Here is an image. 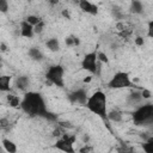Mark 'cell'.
Instances as JSON below:
<instances>
[{"instance_id": "obj_1", "label": "cell", "mask_w": 153, "mask_h": 153, "mask_svg": "<svg viewBox=\"0 0 153 153\" xmlns=\"http://www.w3.org/2000/svg\"><path fill=\"white\" fill-rule=\"evenodd\" d=\"M20 109L31 117H42L48 121H57V116L48 110L44 97L39 92L27 91L20 103Z\"/></svg>"}, {"instance_id": "obj_2", "label": "cell", "mask_w": 153, "mask_h": 153, "mask_svg": "<svg viewBox=\"0 0 153 153\" xmlns=\"http://www.w3.org/2000/svg\"><path fill=\"white\" fill-rule=\"evenodd\" d=\"M85 106L92 114L100 117L103 121H109V118H108V114H109L108 112V99L103 91L98 90L94 93H92L88 97Z\"/></svg>"}, {"instance_id": "obj_3", "label": "cell", "mask_w": 153, "mask_h": 153, "mask_svg": "<svg viewBox=\"0 0 153 153\" xmlns=\"http://www.w3.org/2000/svg\"><path fill=\"white\" fill-rule=\"evenodd\" d=\"M131 120L134 124L139 127L153 126V103H143L135 108L131 114Z\"/></svg>"}, {"instance_id": "obj_4", "label": "cell", "mask_w": 153, "mask_h": 153, "mask_svg": "<svg viewBox=\"0 0 153 153\" xmlns=\"http://www.w3.org/2000/svg\"><path fill=\"white\" fill-rule=\"evenodd\" d=\"M108 87L112 90H121V88H131L135 87V85L133 84L127 72H116L108 81Z\"/></svg>"}, {"instance_id": "obj_5", "label": "cell", "mask_w": 153, "mask_h": 153, "mask_svg": "<svg viewBox=\"0 0 153 153\" xmlns=\"http://www.w3.org/2000/svg\"><path fill=\"white\" fill-rule=\"evenodd\" d=\"M45 78L50 84L63 88L65 87V68L61 65H53L45 72Z\"/></svg>"}, {"instance_id": "obj_6", "label": "cell", "mask_w": 153, "mask_h": 153, "mask_svg": "<svg viewBox=\"0 0 153 153\" xmlns=\"http://www.w3.org/2000/svg\"><path fill=\"white\" fill-rule=\"evenodd\" d=\"M76 140L75 135H68V134H63L60 139L56 140V142L54 143V147L63 153H75L74 149V142Z\"/></svg>"}, {"instance_id": "obj_7", "label": "cell", "mask_w": 153, "mask_h": 153, "mask_svg": "<svg viewBox=\"0 0 153 153\" xmlns=\"http://www.w3.org/2000/svg\"><path fill=\"white\" fill-rule=\"evenodd\" d=\"M98 56L96 51L87 53L82 60H81V67L82 69L87 71L91 74H97V68H98Z\"/></svg>"}, {"instance_id": "obj_8", "label": "cell", "mask_w": 153, "mask_h": 153, "mask_svg": "<svg viewBox=\"0 0 153 153\" xmlns=\"http://www.w3.org/2000/svg\"><path fill=\"white\" fill-rule=\"evenodd\" d=\"M68 99L72 103H78V104H81V105L85 106L86 103H87L88 96H87V92H86L85 88H76L75 91H73L72 93H69Z\"/></svg>"}, {"instance_id": "obj_9", "label": "cell", "mask_w": 153, "mask_h": 153, "mask_svg": "<svg viewBox=\"0 0 153 153\" xmlns=\"http://www.w3.org/2000/svg\"><path fill=\"white\" fill-rule=\"evenodd\" d=\"M143 100H145V99L142 98L141 92H139V91H133V92H130V93L127 96V99H126L128 106H134V108L140 106Z\"/></svg>"}, {"instance_id": "obj_10", "label": "cell", "mask_w": 153, "mask_h": 153, "mask_svg": "<svg viewBox=\"0 0 153 153\" xmlns=\"http://www.w3.org/2000/svg\"><path fill=\"white\" fill-rule=\"evenodd\" d=\"M29 85H30V79L26 75H19V76H17V79L14 81V86L20 91H24L25 93L27 92Z\"/></svg>"}, {"instance_id": "obj_11", "label": "cell", "mask_w": 153, "mask_h": 153, "mask_svg": "<svg viewBox=\"0 0 153 153\" xmlns=\"http://www.w3.org/2000/svg\"><path fill=\"white\" fill-rule=\"evenodd\" d=\"M79 7H80V10H82L84 12L90 13V14H93V16L98 13V7H97L94 4H92V2H90V1H87V0H81V1H79Z\"/></svg>"}, {"instance_id": "obj_12", "label": "cell", "mask_w": 153, "mask_h": 153, "mask_svg": "<svg viewBox=\"0 0 153 153\" xmlns=\"http://www.w3.org/2000/svg\"><path fill=\"white\" fill-rule=\"evenodd\" d=\"M20 35L25 38H32L33 35H35V30H33V26L30 25L26 20H23L20 23Z\"/></svg>"}, {"instance_id": "obj_13", "label": "cell", "mask_w": 153, "mask_h": 153, "mask_svg": "<svg viewBox=\"0 0 153 153\" xmlns=\"http://www.w3.org/2000/svg\"><path fill=\"white\" fill-rule=\"evenodd\" d=\"M10 82H11V76L10 75L0 76V91L1 92H8L10 88H11Z\"/></svg>"}, {"instance_id": "obj_14", "label": "cell", "mask_w": 153, "mask_h": 153, "mask_svg": "<svg viewBox=\"0 0 153 153\" xmlns=\"http://www.w3.org/2000/svg\"><path fill=\"white\" fill-rule=\"evenodd\" d=\"M27 54H29L30 59L33 60V61H41V60H43V54H42V51L38 48H35V47L30 48Z\"/></svg>"}, {"instance_id": "obj_15", "label": "cell", "mask_w": 153, "mask_h": 153, "mask_svg": "<svg viewBox=\"0 0 153 153\" xmlns=\"http://www.w3.org/2000/svg\"><path fill=\"white\" fill-rule=\"evenodd\" d=\"M2 146L7 153H17V145L8 140V139H2Z\"/></svg>"}, {"instance_id": "obj_16", "label": "cell", "mask_w": 153, "mask_h": 153, "mask_svg": "<svg viewBox=\"0 0 153 153\" xmlns=\"http://www.w3.org/2000/svg\"><path fill=\"white\" fill-rule=\"evenodd\" d=\"M45 47L50 51H59L60 50V42H59L57 38H49L45 42Z\"/></svg>"}, {"instance_id": "obj_17", "label": "cell", "mask_w": 153, "mask_h": 153, "mask_svg": "<svg viewBox=\"0 0 153 153\" xmlns=\"http://www.w3.org/2000/svg\"><path fill=\"white\" fill-rule=\"evenodd\" d=\"M108 118H109V121H112L115 123H120L123 120V115L118 110H112V111H110L108 114Z\"/></svg>"}, {"instance_id": "obj_18", "label": "cell", "mask_w": 153, "mask_h": 153, "mask_svg": "<svg viewBox=\"0 0 153 153\" xmlns=\"http://www.w3.org/2000/svg\"><path fill=\"white\" fill-rule=\"evenodd\" d=\"M130 11L135 14H141L143 12V5L141 1H131L130 2Z\"/></svg>"}, {"instance_id": "obj_19", "label": "cell", "mask_w": 153, "mask_h": 153, "mask_svg": "<svg viewBox=\"0 0 153 153\" xmlns=\"http://www.w3.org/2000/svg\"><path fill=\"white\" fill-rule=\"evenodd\" d=\"M7 102L10 104V106L12 108H20V103H22V99L18 97V96H14V94H7Z\"/></svg>"}, {"instance_id": "obj_20", "label": "cell", "mask_w": 153, "mask_h": 153, "mask_svg": "<svg viewBox=\"0 0 153 153\" xmlns=\"http://www.w3.org/2000/svg\"><path fill=\"white\" fill-rule=\"evenodd\" d=\"M142 151L145 153H153V136L148 137L143 143H142Z\"/></svg>"}, {"instance_id": "obj_21", "label": "cell", "mask_w": 153, "mask_h": 153, "mask_svg": "<svg viewBox=\"0 0 153 153\" xmlns=\"http://www.w3.org/2000/svg\"><path fill=\"white\" fill-rule=\"evenodd\" d=\"M25 20H26L30 25H32V26H36L37 24H39V23L42 22V19H41L39 17L35 16V14H29V16L25 18Z\"/></svg>"}, {"instance_id": "obj_22", "label": "cell", "mask_w": 153, "mask_h": 153, "mask_svg": "<svg viewBox=\"0 0 153 153\" xmlns=\"http://www.w3.org/2000/svg\"><path fill=\"white\" fill-rule=\"evenodd\" d=\"M8 10H10L8 2H7L6 0H1V1H0V11H1V13H6Z\"/></svg>"}, {"instance_id": "obj_23", "label": "cell", "mask_w": 153, "mask_h": 153, "mask_svg": "<svg viewBox=\"0 0 153 153\" xmlns=\"http://www.w3.org/2000/svg\"><path fill=\"white\" fill-rule=\"evenodd\" d=\"M97 56H98V61L99 62H102V63H108L109 62V59H108L106 54L99 51V53H97Z\"/></svg>"}, {"instance_id": "obj_24", "label": "cell", "mask_w": 153, "mask_h": 153, "mask_svg": "<svg viewBox=\"0 0 153 153\" xmlns=\"http://www.w3.org/2000/svg\"><path fill=\"white\" fill-rule=\"evenodd\" d=\"M63 134H65V131H63V129H62L60 126L53 130V136H54V137H61Z\"/></svg>"}, {"instance_id": "obj_25", "label": "cell", "mask_w": 153, "mask_h": 153, "mask_svg": "<svg viewBox=\"0 0 153 153\" xmlns=\"http://www.w3.org/2000/svg\"><path fill=\"white\" fill-rule=\"evenodd\" d=\"M74 38H75L74 35H71V36L66 37V39H65L66 44H67L68 47H73V45H75V41H74Z\"/></svg>"}, {"instance_id": "obj_26", "label": "cell", "mask_w": 153, "mask_h": 153, "mask_svg": "<svg viewBox=\"0 0 153 153\" xmlns=\"http://www.w3.org/2000/svg\"><path fill=\"white\" fill-rule=\"evenodd\" d=\"M147 36L149 38H153V20H149L147 24Z\"/></svg>"}, {"instance_id": "obj_27", "label": "cell", "mask_w": 153, "mask_h": 153, "mask_svg": "<svg viewBox=\"0 0 153 153\" xmlns=\"http://www.w3.org/2000/svg\"><path fill=\"white\" fill-rule=\"evenodd\" d=\"M44 29V22L42 20L39 24H37L36 26H33V30H35V33H41Z\"/></svg>"}, {"instance_id": "obj_28", "label": "cell", "mask_w": 153, "mask_h": 153, "mask_svg": "<svg viewBox=\"0 0 153 153\" xmlns=\"http://www.w3.org/2000/svg\"><path fill=\"white\" fill-rule=\"evenodd\" d=\"M0 127H1V129H6L7 127H10V121L6 118V117H2L1 120H0Z\"/></svg>"}, {"instance_id": "obj_29", "label": "cell", "mask_w": 153, "mask_h": 153, "mask_svg": "<svg viewBox=\"0 0 153 153\" xmlns=\"http://www.w3.org/2000/svg\"><path fill=\"white\" fill-rule=\"evenodd\" d=\"M92 146H90L88 143H85V146H82L80 149H79V153H90L92 151Z\"/></svg>"}, {"instance_id": "obj_30", "label": "cell", "mask_w": 153, "mask_h": 153, "mask_svg": "<svg viewBox=\"0 0 153 153\" xmlns=\"http://www.w3.org/2000/svg\"><path fill=\"white\" fill-rule=\"evenodd\" d=\"M141 96H142L143 99H149L151 98V92L147 88H142L141 90Z\"/></svg>"}, {"instance_id": "obj_31", "label": "cell", "mask_w": 153, "mask_h": 153, "mask_svg": "<svg viewBox=\"0 0 153 153\" xmlns=\"http://www.w3.org/2000/svg\"><path fill=\"white\" fill-rule=\"evenodd\" d=\"M118 151H120V153H136V152H135L133 148H130V147H127V146H124V147L120 148Z\"/></svg>"}, {"instance_id": "obj_32", "label": "cell", "mask_w": 153, "mask_h": 153, "mask_svg": "<svg viewBox=\"0 0 153 153\" xmlns=\"http://www.w3.org/2000/svg\"><path fill=\"white\" fill-rule=\"evenodd\" d=\"M143 43H145V41H143L142 37H136V38H135V44H136V45L141 47V45H143Z\"/></svg>"}, {"instance_id": "obj_33", "label": "cell", "mask_w": 153, "mask_h": 153, "mask_svg": "<svg viewBox=\"0 0 153 153\" xmlns=\"http://www.w3.org/2000/svg\"><path fill=\"white\" fill-rule=\"evenodd\" d=\"M62 16H63V17H66L67 19H69V18H71V17H69V12H68V10H63V11H62Z\"/></svg>"}, {"instance_id": "obj_34", "label": "cell", "mask_w": 153, "mask_h": 153, "mask_svg": "<svg viewBox=\"0 0 153 153\" xmlns=\"http://www.w3.org/2000/svg\"><path fill=\"white\" fill-rule=\"evenodd\" d=\"M0 49H1V51H6V50H7V45H6L4 42H1V43H0Z\"/></svg>"}, {"instance_id": "obj_35", "label": "cell", "mask_w": 153, "mask_h": 153, "mask_svg": "<svg viewBox=\"0 0 153 153\" xmlns=\"http://www.w3.org/2000/svg\"><path fill=\"white\" fill-rule=\"evenodd\" d=\"M82 140H84V142H85V143H87V142H88V140H90V137H88V135H84V137H82Z\"/></svg>"}, {"instance_id": "obj_36", "label": "cell", "mask_w": 153, "mask_h": 153, "mask_svg": "<svg viewBox=\"0 0 153 153\" xmlns=\"http://www.w3.org/2000/svg\"><path fill=\"white\" fill-rule=\"evenodd\" d=\"M91 79H92V76H87V78H85V79H84V82H90V81H91Z\"/></svg>"}]
</instances>
